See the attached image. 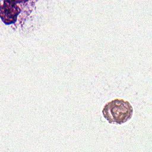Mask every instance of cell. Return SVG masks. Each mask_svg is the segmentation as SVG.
Wrapping results in <instances>:
<instances>
[{
    "instance_id": "1",
    "label": "cell",
    "mask_w": 152,
    "mask_h": 152,
    "mask_svg": "<svg viewBox=\"0 0 152 152\" xmlns=\"http://www.w3.org/2000/svg\"><path fill=\"white\" fill-rule=\"evenodd\" d=\"M102 113L110 124H122L131 118L133 107L128 101L115 99L105 104Z\"/></svg>"
},
{
    "instance_id": "2",
    "label": "cell",
    "mask_w": 152,
    "mask_h": 152,
    "mask_svg": "<svg viewBox=\"0 0 152 152\" xmlns=\"http://www.w3.org/2000/svg\"><path fill=\"white\" fill-rule=\"evenodd\" d=\"M23 1H4L1 5L0 17L6 24H15L21 12Z\"/></svg>"
}]
</instances>
